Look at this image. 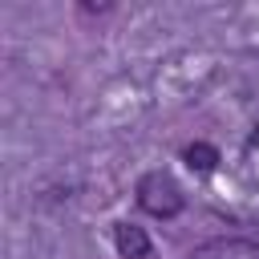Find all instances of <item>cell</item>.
<instances>
[{
	"label": "cell",
	"instance_id": "1",
	"mask_svg": "<svg viewBox=\"0 0 259 259\" xmlns=\"http://www.w3.org/2000/svg\"><path fill=\"white\" fill-rule=\"evenodd\" d=\"M138 206H142L146 214H154V219H174V214L186 206V198H182V186H178L166 170H150V174L138 182Z\"/></svg>",
	"mask_w": 259,
	"mask_h": 259
},
{
	"label": "cell",
	"instance_id": "2",
	"mask_svg": "<svg viewBox=\"0 0 259 259\" xmlns=\"http://www.w3.org/2000/svg\"><path fill=\"white\" fill-rule=\"evenodd\" d=\"M190 259H259V243H251V239H210Z\"/></svg>",
	"mask_w": 259,
	"mask_h": 259
},
{
	"label": "cell",
	"instance_id": "3",
	"mask_svg": "<svg viewBox=\"0 0 259 259\" xmlns=\"http://www.w3.org/2000/svg\"><path fill=\"white\" fill-rule=\"evenodd\" d=\"M113 247L125 255V259H146L150 255V235L134 223H117L113 227Z\"/></svg>",
	"mask_w": 259,
	"mask_h": 259
},
{
	"label": "cell",
	"instance_id": "4",
	"mask_svg": "<svg viewBox=\"0 0 259 259\" xmlns=\"http://www.w3.org/2000/svg\"><path fill=\"white\" fill-rule=\"evenodd\" d=\"M182 158H186V166L190 170H214V162H219V150L214 146H206V142H194V146H186L182 150Z\"/></svg>",
	"mask_w": 259,
	"mask_h": 259
}]
</instances>
